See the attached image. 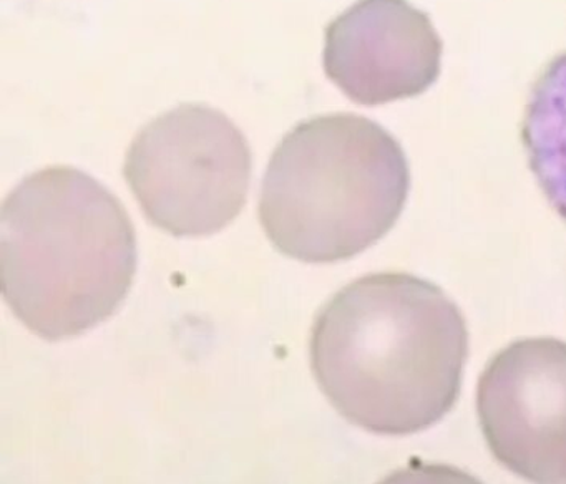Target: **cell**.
I'll list each match as a JSON object with an SVG mask.
<instances>
[{
  "label": "cell",
  "mask_w": 566,
  "mask_h": 484,
  "mask_svg": "<svg viewBox=\"0 0 566 484\" xmlns=\"http://www.w3.org/2000/svg\"><path fill=\"white\" fill-rule=\"evenodd\" d=\"M469 332L446 292L384 272L337 292L314 322L311 367L357 427L410 434L442 420L460 393Z\"/></svg>",
  "instance_id": "6da1fadb"
},
{
  "label": "cell",
  "mask_w": 566,
  "mask_h": 484,
  "mask_svg": "<svg viewBox=\"0 0 566 484\" xmlns=\"http://www.w3.org/2000/svg\"><path fill=\"white\" fill-rule=\"evenodd\" d=\"M135 265L127 211L78 169H42L2 206L0 287L15 317L45 340L77 337L114 315Z\"/></svg>",
  "instance_id": "7a4b0ae2"
},
{
  "label": "cell",
  "mask_w": 566,
  "mask_h": 484,
  "mask_svg": "<svg viewBox=\"0 0 566 484\" xmlns=\"http://www.w3.org/2000/svg\"><path fill=\"white\" fill-rule=\"evenodd\" d=\"M407 192L406 155L382 126L350 113L317 116L284 136L274 151L260 219L283 254L343 261L392 229Z\"/></svg>",
  "instance_id": "3957f363"
},
{
  "label": "cell",
  "mask_w": 566,
  "mask_h": 484,
  "mask_svg": "<svg viewBox=\"0 0 566 484\" xmlns=\"http://www.w3.org/2000/svg\"><path fill=\"white\" fill-rule=\"evenodd\" d=\"M124 172L151 224L174 235L213 234L244 208L250 146L223 113L178 106L138 133Z\"/></svg>",
  "instance_id": "277c9868"
},
{
  "label": "cell",
  "mask_w": 566,
  "mask_h": 484,
  "mask_svg": "<svg viewBox=\"0 0 566 484\" xmlns=\"http://www.w3.org/2000/svg\"><path fill=\"white\" fill-rule=\"evenodd\" d=\"M476 410L486 444L533 484H566V344L526 338L483 370Z\"/></svg>",
  "instance_id": "5b68a950"
},
{
  "label": "cell",
  "mask_w": 566,
  "mask_h": 484,
  "mask_svg": "<svg viewBox=\"0 0 566 484\" xmlns=\"http://www.w3.org/2000/svg\"><path fill=\"white\" fill-rule=\"evenodd\" d=\"M440 65L442 40L407 0H360L326 30L324 70L359 105L420 95Z\"/></svg>",
  "instance_id": "8992f818"
},
{
  "label": "cell",
  "mask_w": 566,
  "mask_h": 484,
  "mask_svg": "<svg viewBox=\"0 0 566 484\" xmlns=\"http://www.w3.org/2000/svg\"><path fill=\"white\" fill-rule=\"evenodd\" d=\"M522 141L543 194L566 221V50L543 66L530 90Z\"/></svg>",
  "instance_id": "52a82bcc"
},
{
  "label": "cell",
  "mask_w": 566,
  "mask_h": 484,
  "mask_svg": "<svg viewBox=\"0 0 566 484\" xmlns=\"http://www.w3.org/2000/svg\"><path fill=\"white\" fill-rule=\"evenodd\" d=\"M379 484H482L472 474L446 464L413 461L402 470L387 476Z\"/></svg>",
  "instance_id": "ba28073f"
}]
</instances>
